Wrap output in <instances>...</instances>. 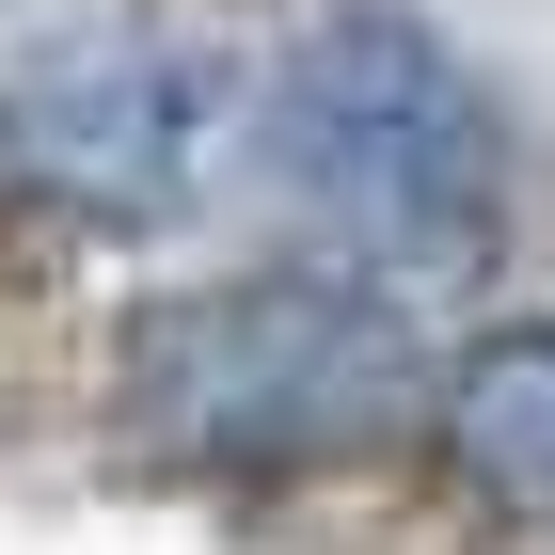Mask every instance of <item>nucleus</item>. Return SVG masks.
I'll use <instances>...</instances> for the list:
<instances>
[{
    "instance_id": "nucleus-3",
    "label": "nucleus",
    "mask_w": 555,
    "mask_h": 555,
    "mask_svg": "<svg viewBox=\"0 0 555 555\" xmlns=\"http://www.w3.org/2000/svg\"><path fill=\"white\" fill-rule=\"evenodd\" d=\"M222 128H238V80L159 16L33 33L0 64V207L64 238H159L207 207Z\"/></svg>"
},
{
    "instance_id": "nucleus-2",
    "label": "nucleus",
    "mask_w": 555,
    "mask_h": 555,
    "mask_svg": "<svg viewBox=\"0 0 555 555\" xmlns=\"http://www.w3.org/2000/svg\"><path fill=\"white\" fill-rule=\"evenodd\" d=\"M270 175L365 286H476L508 255V112L413 0H318L286 33Z\"/></svg>"
},
{
    "instance_id": "nucleus-1",
    "label": "nucleus",
    "mask_w": 555,
    "mask_h": 555,
    "mask_svg": "<svg viewBox=\"0 0 555 555\" xmlns=\"http://www.w3.org/2000/svg\"><path fill=\"white\" fill-rule=\"evenodd\" d=\"M428 334L413 301L365 270H222V286H159L112 334V428L159 476H349L397 428H428Z\"/></svg>"
},
{
    "instance_id": "nucleus-4",
    "label": "nucleus",
    "mask_w": 555,
    "mask_h": 555,
    "mask_svg": "<svg viewBox=\"0 0 555 555\" xmlns=\"http://www.w3.org/2000/svg\"><path fill=\"white\" fill-rule=\"evenodd\" d=\"M428 444H444V476L492 524H555V301L540 318H492L476 349H444Z\"/></svg>"
}]
</instances>
